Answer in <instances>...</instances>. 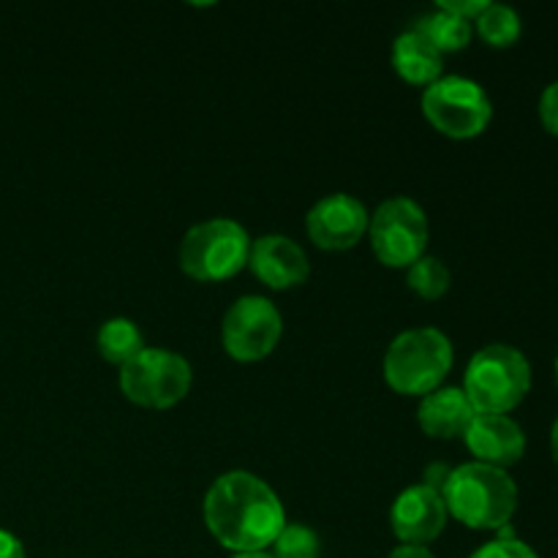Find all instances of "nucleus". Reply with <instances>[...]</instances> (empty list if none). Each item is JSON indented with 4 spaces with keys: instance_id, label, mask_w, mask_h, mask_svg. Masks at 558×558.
<instances>
[{
    "instance_id": "f257e3e1",
    "label": "nucleus",
    "mask_w": 558,
    "mask_h": 558,
    "mask_svg": "<svg viewBox=\"0 0 558 558\" xmlns=\"http://www.w3.org/2000/svg\"><path fill=\"white\" fill-rule=\"evenodd\" d=\"M207 532L232 554H259L287 526L276 490L251 472H227L205 496Z\"/></svg>"
},
{
    "instance_id": "f03ea898",
    "label": "nucleus",
    "mask_w": 558,
    "mask_h": 558,
    "mask_svg": "<svg viewBox=\"0 0 558 558\" xmlns=\"http://www.w3.org/2000/svg\"><path fill=\"white\" fill-rule=\"evenodd\" d=\"M447 515L469 529L501 532L518 510V485L505 469L485 463H463L447 474L441 485Z\"/></svg>"
},
{
    "instance_id": "7ed1b4c3",
    "label": "nucleus",
    "mask_w": 558,
    "mask_h": 558,
    "mask_svg": "<svg viewBox=\"0 0 558 558\" xmlns=\"http://www.w3.org/2000/svg\"><path fill=\"white\" fill-rule=\"evenodd\" d=\"M452 368V343L436 327L407 330L385 354V379L398 396H428L439 390Z\"/></svg>"
},
{
    "instance_id": "20e7f679",
    "label": "nucleus",
    "mask_w": 558,
    "mask_h": 558,
    "mask_svg": "<svg viewBox=\"0 0 558 558\" xmlns=\"http://www.w3.org/2000/svg\"><path fill=\"white\" fill-rule=\"evenodd\" d=\"M532 390V365L515 347L480 349L466 368L463 392L477 414H507Z\"/></svg>"
},
{
    "instance_id": "39448f33",
    "label": "nucleus",
    "mask_w": 558,
    "mask_h": 558,
    "mask_svg": "<svg viewBox=\"0 0 558 558\" xmlns=\"http://www.w3.org/2000/svg\"><path fill=\"white\" fill-rule=\"evenodd\" d=\"M251 238L238 221L210 218L185 232L180 243V267L196 281H227L248 265Z\"/></svg>"
},
{
    "instance_id": "423d86ee",
    "label": "nucleus",
    "mask_w": 558,
    "mask_h": 558,
    "mask_svg": "<svg viewBox=\"0 0 558 558\" xmlns=\"http://www.w3.org/2000/svg\"><path fill=\"white\" fill-rule=\"evenodd\" d=\"M191 363L169 349H147L120 368V392L145 409H169L191 392Z\"/></svg>"
},
{
    "instance_id": "0eeeda50",
    "label": "nucleus",
    "mask_w": 558,
    "mask_h": 558,
    "mask_svg": "<svg viewBox=\"0 0 558 558\" xmlns=\"http://www.w3.org/2000/svg\"><path fill=\"white\" fill-rule=\"evenodd\" d=\"M423 114L439 134L452 140L480 136L490 123V98L466 76H441L423 93Z\"/></svg>"
},
{
    "instance_id": "6e6552de",
    "label": "nucleus",
    "mask_w": 558,
    "mask_h": 558,
    "mask_svg": "<svg viewBox=\"0 0 558 558\" xmlns=\"http://www.w3.org/2000/svg\"><path fill=\"white\" fill-rule=\"evenodd\" d=\"M371 245L381 265L412 267L428 248L430 227L425 210L409 196H396L376 207L368 223Z\"/></svg>"
},
{
    "instance_id": "1a4fd4ad",
    "label": "nucleus",
    "mask_w": 558,
    "mask_h": 558,
    "mask_svg": "<svg viewBox=\"0 0 558 558\" xmlns=\"http://www.w3.org/2000/svg\"><path fill=\"white\" fill-rule=\"evenodd\" d=\"M283 332V319L267 298L245 294L227 311L221 325L223 349L238 363H256L272 354Z\"/></svg>"
},
{
    "instance_id": "9d476101",
    "label": "nucleus",
    "mask_w": 558,
    "mask_h": 558,
    "mask_svg": "<svg viewBox=\"0 0 558 558\" xmlns=\"http://www.w3.org/2000/svg\"><path fill=\"white\" fill-rule=\"evenodd\" d=\"M371 216L363 202L352 194H330L316 202L305 218V229L314 245L325 251H347L368 232Z\"/></svg>"
},
{
    "instance_id": "9b49d317",
    "label": "nucleus",
    "mask_w": 558,
    "mask_h": 558,
    "mask_svg": "<svg viewBox=\"0 0 558 558\" xmlns=\"http://www.w3.org/2000/svg\"><path fill=\"white\" fill-rule=\"evenodd\" d=\"M392 534L403 545H420L425 548L434 543L447 526V507L434 485H412L403 490L390 510Z\"/></svg>"
},
{
    "instance_id": "f8f14e48",
    "label": "nucleus",
    "mask_w": 558,
    "mask_h": 558,
    "mask_svg": "<svg viewBox=\"0 0 558 558\" xmlns=\"http://www.w3.org/2000/svg\"><path fill=\"white\" fill-rule=\"evenodd\" d=\"M248 267L265 287L292 289L308 281V256L287 234H265L251 243Z\"/></svg>"
},
{
    "instance_id": "ddd939ff",
    "label": "nucleus",
    "mask_w": 558,
    "mask_h": 558,
    "mask_svg": "<svg viewBox=\"0 0 558 558\" xmlns=\"http://www.w3.org/2000/svg\"><path fill=\"white\" fill-rule=\"evenodd\" d=\"M463 439H466L469 452L485 466L507 469L521 461L526 452L523 428L507 414H474Z\"/></svg>"
},
{
    "instance_id": "4468645a",
    "label": "nucleus",
    "mask_w": 558,
    "mask_h": 558,
    "mask_svg": "<svg viewBox=\"0 0 558 558\" xmlns=\"http://www.w3.org/2000/svg\"><path fill=\"white\" fill-rule=\"evenodd\" d=\"M474 407L461 387H439L428 392L417 409L420 428L434 439H456L466 434L474 420Z\"/></svg>"
},
{
    "instance_id": "2eb2a0df",
    "label": "nucleus",
    "mask_w": 558,
    "mask_h": 558,
    "mask_svg": "<svg viewBox=\"0 0 558 558\" xmlns=\"http://www.w3.org/2000/svg\"><path fill=\"white\" fill-rule=\"evenodd\" d=\"M392 65H396L398 76L412 85H434L436 80H441L445 60H441L439 49L428 41V36L412 27L392 44Z\"/></svg>"
},
{
    "instance_id": "dca6fc26",
    "label": "nucleus",
    "mask_w": 558,
    "mask_h": 558,
    "mask_svg": "<svg viewBox=\"0 0 558 558\" xmlns=\"http://www.w3.org/2000/svg\"><path fill=\"white\" fill-rule=\"evenodd\" d=\"M98 352L107 363L112 365H129L136 354L145 352V338H142L140 327L131 319H109L104 322L98 330Z\"/></svg>"
},
{
    "instance_id": "f3484780",
    "label": "nucleus",
    "mask_w": 558,
    "mask_h": 558,
    "mask_svg": "<svg viewBox=\"0 0 558 558\" xmlns=\"http://www.w3.org/2000/svg\"><path fill=\"white\" fill-rule=\"evenodd\" d=\"M417 31L428 36V41L439 49L441 54L445 52H461L469 41H472V22L461 20V16L450 14V11L439 9L436 5L434 14L423 16L417 22Z\"/></svg>"
},
{
    "instance_id": "a211bd4d",
    "label": "nucleus",
    "mask_w": 558,
    "mask_h": 558,
    "mask_svg": "<svg viewBox=\"0 0 558 558\" xmlns=\"http://www.w3.org/2000/svg\"><path fill=\"white\" fill-rule=\"evenodd\" d=\"M474 22H477V33L490 47H510L521 36V16L510 5L488 3V9Z\"/></svg>"
},
{
    "instance_id": "6ab92c4d",
    "label": "nucleus",
    "mask_w": 558,
    "mask_h": 558,
    "mask_svg": "<svg viewBox=\"0 0 558 558\" xmlns=\"http://www.w3.org/2000/svg\"><path fill=\"white\" fill-rule=\"evenodd\" d=\"M407 283L412 292H417L425 300H439L450 289V270L445 262L436 256H423L414 262L407 272Z\"/></svg>"
},
{
    "instance_id": "aec40b11",
    "label": "nucleus",
    "mask_w": 558,
    "mask_h": 558,
    "mask_svg": "<svg viewBox=\"0 0 558 558\" xmlns=\"http://www.w3.org/2000/svg\"><path fill=\"white\" fill-rule=\"evenodd\" d=\"M270 548L272 558H319L322 554L319 537H316L314 529L300 526V523H287Z\"/></svg>"
},
{
    "instance_id": "412c9836",
    "label": "nucleus",
    "mask_w": 558,
    "mask_h": 558,
    "mask_svg": "<svg viewBox=\"0 0 558 558\" xmlns=\"http://www.w3.org/2000/svg\"><path fill=\"white\" fill-rule=\"evenodd\" d=\"M469 558H539V556L534 554L526 543H521V539L499 537L494 539V543L483 545L480 550H474Z\"/></svg>"
},
{
    "instance_id": "4be33fe9",
    "label": "nucleus",
    "mask_w": 558,
    "mask_h": 558,
    "mask_svg": "<svg viewBox=\"0 0 558 558\" xmlns=\"http://www.w3.org/2000/svg\"><path fill=\"white\" fill-rule=\"evenodd\" d=\"M539 118L550 134L558 136V82L545 87L543 98H539Z\"/></svg>"
},
{
    "instance_id": "5701e85b",
    "label": "nucleus",
    "mask_w": 558,
    "mask_h": 558,
    "mask_svg": "<svg viewBox=\"0 0 558 558\" xmlns=\"http://www.w3.org/2000/svg\"><path fill=\"white\" fill-rule=\"evenodd\" d=\"M439 9L450 11V14L472 22V20H477L485 9H488V0H439Z\"/></svg>"
},
{
    "instance_id": "b1692460",
    "label": "nucleus",
    "mask_w": 558,
    "mask_h": 558,
    "mask_svg": "<svg viewBox=\"0 0 558 558\" xmlns=\"http://www.w3.org/2000/svg\"><path fill=\"white\" fill-rule=\"evenodd\" d=\"M0 558H25V548L11 532L0 529Z\"/></svg>"
},
{
    "instance_id": "393cba45",
    "label": "nucleus",
    "mask_w": 558,
    "mask_h": 558,
    "mask_svg": "<svg viewBox=\"0 0 558 558\" xmlns=\"http://www.w3.org/2000/svg\"><path fill=\"white\" fill-rule=\"evenodd\" d=\"M390 558H436L428 548H420V545H401L390 554Z\"/></svg>"
},
{
    "instance_id": "a878e982",
    "label": "nucleus",
    "mask_w": 558,
    "mask_h": 558,
    "mask_svg": "<svg viewBox=\"0 0 558 558\" xmlns=\"http://www.w3.org/2000/svg\"><path fill=\"white\" fill-rule=\"evenodd\" d=\"M550 447H554V458H556V463H558V420H556V425H554V434H550Z\"/></svg>"
},
{
    "instance_id": "bb28decb",
    "label": "nucleus",
    "mask_w": 558,
    "mask_h": 558,
    "mask_svg": "<svg viewBox=\"0 0 558 558\" xmlns=\"http://www.w3.org/2000/svg\"><path fill=\"white\" fill-rule=\"evenodd\" d=\"M232 558H272L267 550H259V554H234Z\"/></svg>"
},
{
    "instance_id": "cd10ccee",
    "label": "nucleus",
    "mask_w": 558,
    "mask_h": 558,
    "mask_svg": "<svg viewBox=\"0 0 558 558\" xmlns=\"http://www.w3.org/2000/svg\"><path fill=\"white\" fill-rule=\"evenodd\" d=\"M556 376H558V360H556Z\"/></svg>"
}]
</instances>
